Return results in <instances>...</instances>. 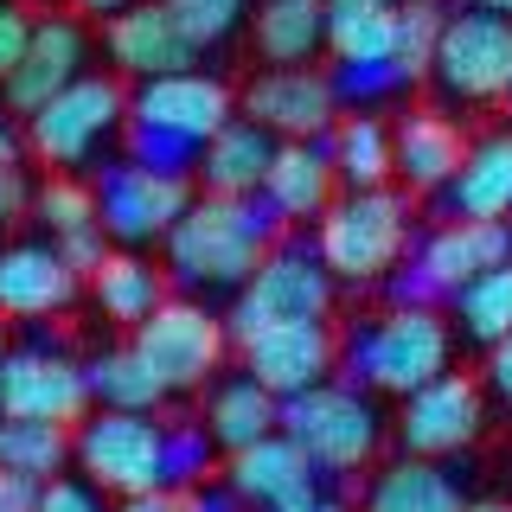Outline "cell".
<instances>
[{"instance_id":"obj_1","label":"cell","mask_w":512,"mask_h":512,"mask_svg":"<svg viewBox=\"0 0 512 512\" xmlns=\"http://www.w3.org/2000/svg\"><path fill=\"white\" fill-rule=\"evenodd\" d=\"M288 218L263 192L250 199H224V192H199L186 218L167 231V269L180 288H244L269 250L282 244Z\"/></svg>"},{"instance_id":"obj_2","label":"cell","mask_w":512,"mask_h":512,"mask_svg":"<svg viewBox=\"0 0 512 512\" xmlns=\"http://www.w3.org/2000/svg\"><path fill=\"white\" fill-rule=\"evenodd\" d=\"M340 372H352V384L365 391H384V397H410L423 391L429 378L455 372V320L442 308H404L391 301V314L365 320L359 333L340 346Z\"/></svg>"},{"instance_id":"obj_3","label":"cell","mask_w":512,"mask_h":512,"mask_svg":"<svg viewBox=\"0 0 512 512\" xmlns=\"http://www.w3.org/2000/svg\"><path fill=\"white\" fill-rule=\"evenodd\" d=\"M410 244H416L410 237V192H397V186H346L314 224L320 263L352 288L391 282V269L404 263Z\"/></svg>"},{"instance_id":"obj_4","label":"cell","mask_w":512,"mask_h":512,"mask_svg":"<svg viewBox=\"0 0 512 512\" xmlns=\"http://www.w3.org/2000/svg\"><path fill=\"white\" fill-rule=\"evenodd\" d=\"M167 436H173V423H154L148 410H103L96 404L84 423H77V474H84L90 487H103L109 500L160 493V487H173Z\"/></svg>"},{"instance_id":"obj_5","label":"cell","mask_w":512,"mask_h":512,"mask_svg":"<svg viewBox=\"0 0 512 512\" xmlns=\"http://www.w3.org/2000/svg\"><path fill=\"white\" fill-rule=\"evenodd\" d=\"M512 256V218H442L423 244L410 250V263L391 269V301L404 308H442L468 288L480 269Z\"/></svg>"},{"instance_id":"obj_6","label":"cell","mask_w":512,"mask_h":512,"mask_svg":"<svg viewBox=\"0 0 512 512\" xmlns=\"http://www.w3.org/2000/svg\"><path fill=\"white\" fill-rule=\"evenodd\" d=\"M122 128H128V90L103 71H84L71 90H58L45 109L26 116V154L45 160V173H77Z\"/></svg>"},{"instance_id":"obj_7","label":"cell","mask_w":512,"mask_h":512,"mask_svg":"<svg viewBox=\"0 0 512 512\" xmlns=\"http://www.w3.org/2000/svg\"><path fill=\"white\" fill-rule=\"evenodd\" d=\"M282 429L308 448V461L327 480L372 468V455L384 442L378 404L359 391V384H333V378L314 384V391H301V397H282Z\"/></svg>"},{"instance_id":"obj_8","label":"cell","mask_w":512,"mask_h":512,"mask_svg":"<svg viewBox=\"0 0 512 512\" xmlns=\"http://www.w3.org/2000/svg\"><path fill=\"white\" fill-rule=\"evenodd\" d=\"M128 346L148 359V372L167 384V397H186V391H205L212 372L224 365V352H231V320H218L192 295H167L141 327H128Z\"/></svg>"},{"instance_id":"obj_9","label":"cell","mask_w":512,"mask_h":512,"mask_svg":"<svg viewBox=\"0 0 512 512\" xmlns=\"http://www.w3.org/2000/svg\"><path fill=\"white\" fill-rule=\"evenodd\" d=\"M333 288H340V276H333L327 263H320L314 244H282L256 263V276L237 288L231 301V346H244L250 333L276 327V320H333Z\"/></svg>"},{"instance_id":"obj_10","label":"cell","mask_w":512,"mask_h":512,"mask_svg":"<svg viewBox=\"0 0 512 512\" xmlns=\"http://www.w3.org/2000/svg\"><path fill=\"white\" fill-rule=\"evenodd\" d=\"M429 84L448 103H506V90H512V13H487V7L448 13Z\"/></svg>"},{"instance_id":"obj_11","label":"cell","mask_w":512,"mask_h":512,"mask_svg":"<svg viewBox=\"0 0 512 512\" xmlns=\"http://www.w3.org/2000/svg\"><path fill=\"white\" fill-rule=\"evenodd\" d=\"M192 205V173H154L141 160H109L103 180H96V212H103V231L116 244L141 250V244H167V231L186 218Z\"/></svg>"},{"instance_id":"obj_12","label":"cell","mask_w":512,"mask_h":512,"mask_svg":"<svg viewBox=\"0 0 512 512\" xmlns=\"http://www.w3.org/2000/svg\"><path fill=\"white\" fill-rule=\"evenodd\" d=\"M90 404H96L90 365H77L71 352L45 340L7 346V359H0V416H39V423L77 429L90 416Z\"/></svg>"},{"instance_id":"obj_13","label":"cell","mask_w":512,"mask_h":512,"mask_svg":"<svg viewBox=\"0 0 512 512\" xmlns=\"http://www.w3.org/2000/svg\"><path fill=\"white\" fill-rule=\"evenodd\" d=\"M480 429H487V384L461 372L429 378L397 410V442H404V455H423V461H448L461 448H474Z\"/></svg>"},{"instance_id":"obj_14","label":"cell","mask_w":512,"mask_h":512,"mask_svg":"<svg viewBox=\"0 0 512 512\" xmlns=\"http://www.w3.org/2000/svg\"><path fill=\"white\" fill-rule=\"evenodd\" d=\"M237 109H244L250 122H263L276 141H320L346 116L340 96H333V77L314 71V64H269L263 77L244 84Z\"/></svg>"},{"instance_id":"obj_15","label":"cell","mask_w":512,"mask_h":512,"mask_svg":"<svg viewBox=\"0 0 512 512\" xmlns=\"http://www.w3.org/2000/svg\"><path fill=\"white\" fill-rule=\"evenodd\" d=\"M90 71V32L77 13H45V20H32V39L20 64H13V77L0 84V103L13 109V116H32V109H45L58 90H71L77 77Z\"/></svg>"},{"instance_id":"obj_16","label":"cell","mask_w":512,"mask_h":512,"mask_svg":"<svg viewBox=\"0 0 512 512\" xmlns=\"http://www.w3.org/2000/svg\"><path fill=\"white\" fill-rule=\"evenodd\" d=\"M128 116L148 122V128H167V135L192 141V148H205L224 122H237V96L192 64V71L141 77V84L128 90Z\"/></svg>"},{"instance_id":"obj_17","label":"cell","mask_w":512,"mask_h":512,"mask_svg":"<svg viewBox=\"0 0 512 512\" xmlns=\"http://www.w3.org/2000/svg\"><path fill=\"white\" fill-rule=\"evenodd\" d=\"M237 352H244V372L263 378L276 397H301L340 372V340L327 320H276V327L250 333Z\"/></svg>"},{"instance_id":"obj_18","label":"cell","mask_w":512,"mask_h":512,"mask_svg":"<svg viewBox=\"0 0 512 512\" xmlns=\"http://www.w3.org/2000/svg\"><path fill=\"white\" fill-rule=\"evenodd\" d=\"M103 52L116 58L122 77H167V71H192L199 64V45L192 32L173 20L167 0H128L122 13L103 20Z\"/></svg>"},{"instance_id":"obj_19","label":"cell","mask_w":512,"mask_h":512,"mask_svg":"<svg viewBox=\"0 0 512 512\" xmlns=\"http://www.w3.org/2000/svg\"><path fill=\"white\" fill-rule=\"evenodd\" d=\"M77 276L64 263V250L45 244H0V320H52L77 301Z\"/></svg>"},{"instance_id":"obj_20","label":"cell","mask_w":512,"mask_h":512,"mask_svg":"<svg viewBox=\"0 0 512 512\" xmlns=\"http://www.w3.org/2000/svg\"><path fill=\"white\" fill-rule=\"evenodd\" d=\"M320 480H327V474L314 468L308 448L288 436V429H276V436H263V442H250V448H237L231 468H224V487H231L250 512H276V506H288V500H301V493H314Z\"/></svg>"},{"instance_id":"obj_21","label":"cell","mask_w":512,"mask_h":512,"mask_svg":"<svg viewBox=\"0 0 512 512\" xmlns=\"http://www.w3.org/2000/svg\"><path fill=\"white\" fill-rule=\"evenodd\" d=\"M391 141H397V180H404V192H442L474 148L448 109H404L391 122Z\"/></svg>"},{"instance_id":"obj_22","label":"cell","mask_w":512,"mask_h":512,"mask_svg":"<svg viewBox=\"0 0 512 512\" xmlns=\"http://www.w3.org/2000/svg\"><path fill=\"white\" fill-rule=\"evenodd\" d=\"M263 199L276 205L288 224H320V212L340 199V167H333L327 135L320 141H282L276 160H269Z\"/></svg>"},{"instance_id":"obj_23","label":"cell","mask_w":512,"mask_h":512,"mask_svg":"<svg viewBox=\"0 0 512 512\" xmlns=\"http://www.w3.org/2000/svg\"><path fill=\"white\" fill-rule=\"evenodd\" d=\"M276 148H282V141L269 135L263 122H250V116L224 122L218 135L199 148V186L205 192H224V199H250V192H263Z\"/></svg>"},{"instance_id":"obj_24","label":"cell","mask_w":512,"mask_h":512,"mask_svg":"<svg viewBox=\"0 0 512 512\" xmlns=\"http://www.w3.org/2000/svg\"><path fill=\"white\" fill-rule=\"evenodd\" d=\"M442 218H512V128L480 135L442 192Z\"/></svg>"},{"instance_id":"obj_25","label":"cell","mask_w":512,"mask_h":512,"mask_svg":"<svg viewBox=\"0 0 512 512\" xmlns=\"http://www.w3.org/2000/svg\"><path fill=\"white\" fill-rule=\"evenodd\" d=\"M90 301H96V314L109 320V327H141L160 301H167V276L148 263L141 250H109L103 263H96V276H90Z\"/></svg>"},{"instance_id":"obj_26","label":"cell","mask_w":512,"mask_h":512,"mask_svg":"<svg viewBox=\"0 0 512 512\" xmlns=\"http://www.w3.org/2000/svg\"><path fill=\"white\" fill-rule=\"evenodd\" d=\"M282 429V397L269 391L263 378H224L212 391V404H205V436H212L224 455H237V448L263 442Z\"/></svg>"},{"instance_id":"obj_27","label":"cell","mask_w":512,"mask_h":512,"mask_svg":"<svg viewBox=\"0 0 512 512\" xmlns=\"http://www.w3.org/2000/svg\"><path fill=\"white\" fill-rule=\"evenodd\" d=\"M461 506H468L461 480L423 455H404L391 468H378L372 487H365V512H461Z\"/></svg>"},{"instance_id":"obj_28","label":"cell","mask_w":512,"mask_h":512,"mask_svg":"<svg viewBox=\"0 0 512 512\" xmlns=\"http://www.w3.org/2000/svg\"><path fill=\"white\" fill-rule=\"evenodd\" d=\"M404 0H327V52L333 64H384L397 52Z\"/></svg>"},{"instance_id":"obj_29","label":"cell","mask_w":512,"mask_h":512,"mask_svg":"<svg viewBox=\"0 0 512 512\" xmlns=\"http://www.w3.org/2000/svg\"><path fill=\"white\" fill-rule=\"evenodd\" d=\"M333 167H340V186H391L397 180V141L391 122L365 116V109H346L327 135Z\"/></svg>"},{"instance_id":"obj_30","label":"cell","mask_w":512,"mask_h":512,"mask_svg":"<svg viewBox=\"0 0 512 512\" xmlns=\"http://www.w3.org/2000/svg\"><path fill=\"white\" fill-rule=\"evenodd\" d=\"M320 45H327V0H263L256 7L263 64H314Z\"/></svg>"},{"instance_id":"obj_31","label":"cell","mask_w":512,"mask_h":512,"mask_svg":"<svg viewBox=\"0 0 512 512\" xmlns=\"http://www.w3.org/2000/svg\"><path fill=\"white\" fill-rule=\"evenodd\" d=\"M0 468L32 474V480H58L77 468V429L39 423V416H0Z\"/></svg>"},{"instance_id":"obj_32","label":"cell","mask_w":512,"mask_h":512,"mask_svg":"<svg viewBox=\"0 0 512 512\" xmlns=\"http://www.w3.org/2000/svg\"><path fill=\"white\" fill-rule=\"evenodd\" d=\"M448 320H455V333L468 346H500L512 333V256L493 263V269H480V276L448 301Z\"/></svg>"},{"instance_id":"obj_33","label":"cell","mask_w":512,"mask_h":512,"mask_svg":"<svg viewBox=\"0 0 512 512\" xmlns=\"http://www.w3.org/2000/svg\"><path fill=\"white\" fill-rule=\"evenodd\" d=\"M90 391L103 410H160L167 404V384L148 372V359H141L135 346H109L90 359Z\"/></svg>"},{"instance_id":"obj_34","label":"cell","mask_w":512,"mask_h":512,"mask_svg":"<svg viewBox=\"0 0 512 512\" xmlns=\"http://www.w3.org/2000/svg\"><path fill=\"white\" fill-rule=\"evenodd\" d=\"M32 218H39L52 237L90 231V224H103V212H96V186L77 180V173H45V180L32 186Z\"/></svg>"},{"instance_id":"obj_35","label":"cell","mask_w":512,"mask_h":512,"mask_svg":"<svg viewBox=\"0 0 512 512\" xmlns=\"http://www.w3.org/2000/svg\"><path fill=\"white\" fill-rule=\"evenodd\" d=\"M442 20L448 13H436L429 0H404V13H397V52L391 64L404 71V84H429V71H436V39H442Z\"/></svg>"},{"instance_id":"obj_36","label":"cell","mask_w":512,"mask_h":512,"mask_svg":"<svg viewBox=\"0 0 512 512\" xmlns=\"http://www.w3.org/2000/svg\"><path fill=\"white\" fill-rule=\"evenodd\" d=\"M173 7V20H180L192 32V45H218V39H231L237 26H244V13H250V0H167Z\"/></svg>"},{"instance_id":"obj_37","label":"cell","mask_w":512,"mask_h":512,"mask_svg":"<svg viewBox=\"0 0 512 512\" xmlns=\"http://www.w3.org/2000/svg\"><path fill=\"white\" fill-rule=\"evenodd\" d=\"M39 512H109V493L90 487L84 474H58V480H45Z\"/></svg>"},{"instance_id":"obj_38","label":"cell","mask_w":512,"mask_h":512,"mask_svg":"<svg viewBox=\"0 0 512 512\" xmlns=\"http://www.w3.org/2000/svg\"><path fill=\"white\" fill-rule=\"evenodd\" d=\"M26 39H32V13L20 7V0H0V84L13 77V64H20V52H26Z\"/></svg>"},{"instance_id":"obj_39","label":"cell","mask_w":512,"mask_h":512,"mask_svg":"<svg viewBox=\"0 0 512 512\" xmlns=\"http://www.w3.org/2000/svg\"><path fill=\"white\" fill-rule=\"evenodd\" d=\"M52 244L64 250V263H71L77 269V276H96V263H103V256H109V231H103V224H90V231H71V237H52Z\"/></svg>"},{"instance_id":"obj_40","label":"cell","mask_w":512,"mask_h":512,"mask_svg":"<svg viewBox=\"0 0 512 512\" xmlns=\"http://www.w3.org/2000/svg\"><path fill=\"white\" fill-rule=\"evenodd\" d=\"M32 212V186H26V167L20 160H0V224L26 218Z\"/></svg>"},{"instance_id":"obj_41","label":"cell","mask_w":512,"mask_h":512,"mask_svg":"<svg viewBox=\"0 0 512 512\" xmlns=\"http://www.w3.org/2000/svg\"><path fill=\"white\" fill-rule=\"evenodd\" d=\"M39 493H45V480L0 468V512H39Z\"/></svg>"},{"instance_id":"obj_42","label":"cell","mask_w":512,"mask_h":512,"mask_svg":"<svg viewBox=\"0 0 512 512\" xmlns=\"http://www.w3.org/2000/svg\"><path fill=\"white\" fill-rule=\"evenodd\" d=\"M487 391L512 410V333H506L500 346H487Z\"/></svg>"},{"instance_id":"obj_43","label":"cell","mask_w":512,"mask_h":512,"mask_svg":"<svg viewBox=\"0 0 512 512\" xmlns=\"http://www.w3.org/2000/svg\"><path fill=\"white\" fill-rule=\"evenodd\" d=\"M186 506L192 512H250L231 487H186Z\"/></svg>"},{"instance_id":"obj_44","label":"cell","mask_w":512,"mask_h":512,"mask_svg":"<svg viewBox=\"0 0 512 512\" xmlns=\"http://www.w3.org/2000/svg\"><path fill=\"white\" fill-rule=\"evenodd\" d=\"M122 512H192V506H186V493L160 487V493H141V500H122Z\"/></svg>"},{"instance_id":"obj_45","label":"cell","mask_w":512,"mask_h":512,"mask_svg":"<svg viewBox=\"0 0 512 512\" xmlns=\"http://www.w3.org/2000/svg\"><path fill=\"white\" fill-rule=\"evenodd\" d=\"M276 512H346V500H333V493H301V500H288V506H276Z\"/></svg>"},{"instance_id":"obj_46","label":"cell","mask_w":512,"mask_h":512,"mask_svg":"<svg viewBox=\"0 0 512 512\" xmlns=\"http://www.w3.org/2000/svg\"><path fill=\"white\" fill-rule=\"evenodd\" d=\"M26 154V128H13V116H0V160H20Z\"/></svg>"},{"instance_id":"obj_47","label":"cell","mask_w":512,"mask_h":512,"mask_svg":"<svg viewBox=\"0 0 512 512\" xmlns=\"http://www.w3.org/2000/svg\"><path fill=\"white\" fill-rule=\"evenodd\" d=\"M77 13H84V20H109V13H122L128 0H71Z\"/></svg>"},{"instance_id":"obj_48","label":"cell","mask_w":512,"mask_h":512,"mask_svg":"<svg viewBox=\"0 0 512 512\" xmlns=\"http://www.w3.org/2000/svg\"><path fill=\"white\" fill-rule=\"evenodd\" d=\"M461 512H512V500H468Z\"/></svg>"},{"instance_id":"obj_49","label":"cell","mask_w":512,"mask_h":512,"mask_svg":"<svg viewBox=\"0 0 512 512\" xmlns=\"http://www.w3.org/2000/svg\"><path fill=\"white\" fill-rule=\"evenodd\" d=\"M468 7H487V13H512V0H468Z\"/></svg>"},{"instance_id":"obj_50","label":"cell","mask_w":512,"mask_h":512,"mask_svg":"<svg viewBox=\"0 0 512 512\" xmlns=\"http://www.w3.org/2000/svg\"><path fill=\"white\" fill-rule=\"evenodd\" d=\"M0 359H7V327H0Z\"/></svg>"},{"instance_id":"obj_51","label":"cell","mask_w":512,"mask_h":512,"mask_svg":"<svg viewBox=\"0 0 512 512\" xmlns=\"http://www.w3.org/2000/svg\"><path fill=\"white\" fill-rule=\"evenodd\" d=\"M506 109H512V90H506Z\"/></svg>"}]
</instances>
